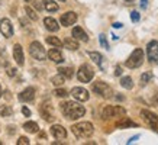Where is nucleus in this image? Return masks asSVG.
<instances>
[{
	"label": "nucleus",
	"instance_id": "30",
	"mask_svg": "<svg viewBox=\"0 0 158 145\" xmlns=\"http://www.w3.org/2000/svg\"><path fill=\"white\" fill-rule=\"evenodd\" d=\"M151 78H152V72H151V71L144 72V74L141 76V84H142V86H144V84H147Z\"/></svg>",
	"mask_w": 158,
	"mask_h": 145
},
{
	"label": "nucleus",
	"instance_id": "27",
	"mask_svg": "<svg viewBox=\"0 0 158 145\" xmlns=\"http://www.w3.org/2000/svg\"><path fill=\"white\" fill-rule=\"evenodd\" d=\"M47 42H48L49 45H52V47H57V48H60V47L64 45V42H61L57 36H47Z\"/></svg>",
	"mask_w": 158,
	"mask_h": 145
},
{
	"label": "nucleus",
	"instance_id": "18",
	"mask_svg": "<svg viewBox=\"0 0 158 145\" xmlns=\"http://www.w3.org/2000/svg\"><path fill=\"white\" fill-rule=\"evenodd\" d=\"M44 25H45V28L48 29V31H51V32H57L58 29H60V25H58V22L54 18H45L44 19Z\"/></svg>",
	"mask_w": 158,
	"mask_h": 145
},
{
	"label": "nucleus",
	"instance_id": "35",
	"mask_svg": "<svg viewBox=\"0 0 158 145\" xmlns=\"http://www.w3.org/2000/svg\"><path fill=\"white\" fill-rule=\"evenodd\" d=\"M131 19H132V22H138L139 20V13L138 12H132V13H131Z\"/></svg>",
	"mask_w": 158,
	"mask_h": 145
},
{
	"label": "nucleus",
	"instance_id": "47",
	"mask_svg": "<svg viewBox=\"0 0 158 145\" xmlns=\"http://www.w3.org/2000/svg\"><path fill=\"white\" fill-rule=\"evenodd\" d=\"M0 5H2V0H0Z\"/></svg>",
	"mask_w": 158,
	"mask_h": 145
},
{
	"label": "nucleus",
	"instance_id": "5",
	"mask_svg": "<svg viewBox=\"0 0 158 145\" xmlns=\"http://www.w3.org/2000/svg\"><path fill=\"white\" fill-rule=\"evenodd\" d=\"M91 90L96 93V94H99V96L105 97V99H109V97H112V94H113V92H112V87H110L109 84L103 83V81L93 83V84H91Z\"/></svg>",
	"mask_w": 158,
	"mask_h": 145
},
{
	"label": "nucleus",
	"instance_id": "15",
	"mask_svg": "<svg viewBox=\"0 0 158 145\" xmlns=\"http://www.w3.org/2000/svg\"><path fill=\"white\" fill-rule=\"evenodd\" d=\"M39 112H41V116H42L45 121H54L55 118H54V112H52V107L49 106V105H47V103H44L42 106H41V109H39Z\"/></svg>",
	"mask_w": 158,
	"mask_h": 145
},
{
	"label": "nucleus",
	"instance_id": "14",
	"mask_svg": "<svg viewBox=\"0 0 158 145\" xmlns=\"http://www.w3.org/2000/svg\"><path fill=\"white\" fill-rule=\"evenodd\" d=\"M51 134L55 139H65L67 138V130L61 125H52L51 126Z\"/></svg>",
	"mask_w": 158,
	"mask_h": 145
},
{
	"label": "nucleus",
	"instance_id": "23",
	"mask_svg": "<svg viewBox=\"0 0 158 145\" xmlns=\"http://www.w3.org/2000/svg\"><path fill=\"white\" fill-rule=\"evenodd\" d=\"M44 3V9L48 10V12H57L58 10V5L54 0H42Z\"/></svg>",
	"mask_w": 158,
	"mask_h": 145
},
{
	"label": "nucleus",
	"instance_id": "36",
	"mask_svg": "<svg viewBox=\"0 0 158 145\" xmlns=\"http://www.w3.org/2000/svg\"><path fill=\"white\" fill-rule=\"evenodd\" d=\"M16 71H18L16 68H7V76H9V77H15V76H16Z\"/></svg>",
	"mask_w": 158,
	"mask_h": 145
},
{
	"label": "nucleus",
	"instance_id": "9",
	"mask_svg": "<svg viewBox=\"0 0 158 145\" xmlns=\"http://www.w3.org/2000/svg\"><path fill=\"white\" fill-rule=\"evenodd\" d=\"M147 55L151 63L158 61V41H151L147 45Z\"/></svg>",
	"mask_w": 158,
	"mask_h": 145
},
{
	"label": "nucleus",
	"instance_id": "40",
	"mask_svg": "<svg viewBox=\"0 0 158 145\" xmlns=\"http://www.w3.org/2000/svg\"><path fill=\"white\" fill-rule=\"evenodd\" d=\"M35 7H36V9H38V10H41V9H42V7H44V3H42V5H41V3H36V2H35Z\"/></svg>",
	"mask_w": 158,
	"mask_h": 145
},
{
	"label": "nucleus",
	"instance_id": "13",
	"mask_svg": "<svg viewBox=\"0 0 158 145\" xmlns=\"http://www.w3.org/2000/svg\"><path fill=\"white\" fill-rule=\"evenodd\" d=\"M61 25L62 26H71L77 22V13L74 12H67V13H64L61 16Z\"/></svg>",
	"mask_w": 158,
	"mask_h": 145
},
{
	"label": "nucleus",
	"instance_id": "20",
	"mask_svg": "<svg viewBox=\"0 0 158 145\" xmlns=\"http://www.w3.org/2000/svg\"><path fill=\"white\" fill-rule=\"evenodd\" d=\"M89 57L94 61V63L99 65L100 68H105V64H103V55L100 52H96V51H90L89 52Z\"/></svg>",
	"mask_w": 158,
	"mask_h": 145
},
{
	"label": "nucleus",
	"instance_id": "7",
	"mask_svg": "<svg viewBox=\"0 0 158 145\" xmlns=\"http://www.w3.org/2000/svg\"><path fill=\"white\" fill-rule=\"evenodd\" d=\"M126 113L122 106H106L102 110V118L103 119H110V118H116V116H123Z\"/></svg>",
	"mask_w": 158,
	"mask_h": 145
},
{
	"label": "nucleus",
	"instance_id": "4",
	"mask_svg": "<svg viewBox=\"0 0 158 145\" xmlns=\"http://www.w3.org/2000/svg\"><path fill=\"white\" fill-rule=\"evenodd\" d=\"M29 54H31V57L38 60V61H44L47 58V55H48L45 48L42 47V44L38 42V41H34V42L29 45Z\"/></svg>",
	"mask_w": 158,
	"mask_h": 145
},
{
	"label": "nucleus",
	"instance_id": "44",
	"mask_svg": "<svg viewBox=\"0 0 158 145\" xmlns=\"http://www.w3.org/2000/svg\"><path fill=\"white\" fill-rule=\"evenodd\" d=\"M60 2H65V0H60Z\"/></svg>",
	"mask_w": 158,
	"mask_h": 145
},
{
	"label": "nucleus",
	"instance_id": "12",
	"mask_svg": "<svg viewBox=\"0 0 158 145\" xmlns=\"http://www.w3.org/2000/svg\"><path fill=\"white\" fill-rule=\"evenodd\" d=\"M35 99V89L34 87H26L23 92H20L19 94V100L25 102V103H29Z\"/></svg>",
	"mask_w": 158,
	"mask_h": 145
},
{
	"label": "nucleus",
	"instance_id": "17",
	"mask_svg": "<svg viewBox=\"0 0 158 145\" xmlns=\"http://www.w3.org/2000/svg\"><path fill=\"white\" fill-rule=\"evenodd\" d=\"M73 38H76L77 41H83V42H87V41H89L87 34L83 31V28H80V26H76V28L73 29Z\"/></svg>",
	"mask_w": 158,
	"mask_h": 145
},
{
	"label": "nucleus",
	"instance_id": "19",
	"mask_svg": "<svg viewBox=\"0 0 158 145\" xmlns=\"http://www.w3.org/2000/svg\"><path fill=\"white\" fill-rule=\"evenodd\" d=\"M48 57H49V60H52L54 63H57V64L64 61V57H62V54L60 52V49H49Z\"/></svg>",
	"mask_w": 158,
	"mask_h": 145
},
{
	"label": "nucleus",
	"instance_id": "46",
	"mask_svg": "<svg viewBox=\"0 0 158 145\" xmlns=\"http://www.w3.org/2000/svg\"><path fill=\"white\" fill-rule=\"evenodd\" d=\"M0 55H2V49H0Z\"/></svg>",
	"mask_w": 158,
	"mask_h": 145
},
{
	"label": "nucleus",
	"instance_id": "21",
	"mask_svg": "<svg viewBox=\"0 0 158 145\" xmlns=\"http://www.w3.org/2000/svg\"><path fill=\"white\" fill-rule=\"evenodd\" d=\"M64 47L67 49H71V51H77L78 49V42H77L76 38H65L64 39Z\"/></svg>",
	"mask_w": 158,
	"mask_h": 145
},
{
	"label": "nucleus",
	"instance_id": "39",
	"mask_svg": "<svg viewBox=\"0 0 158 145\" xmlns=\"http://www.w3.org/2000/svg\"><path fill=\"white\" fill-rule=\"evenodd\" d=\"M147 2H148V0H141V7H142V9L147 7Z\"/></svg>",
	"mask_w": 158,
	"mask_h": 145
},
{
	"label": "nucleus",
	"instance_id": "24",
	"mask_svg": "<svg viewBox=\"0 0 158 145\" xmlns=\"http://www.w3.org/2000/svg\"><path fill=\"white\" fill-rule=\"evenodd\" d=\"M58 72L62 74L65 78H73V76H74V70L70 67H60L58 68Z\"/></svg>",
	"mask_w": 158,
	"mask_h": 145
},
{
	"label": "nucleus",
	"instance_id": "29",
	"mask_svg": "<svg viewBox=\"0 0 158 145\" xmlns=\"http://www.w3.org/2000/svg\"><path fill=\"white\" fill-rule=\"evenodd\" d=\"M13 113V110H12V107L7 106V105H2L0 106V115L2 116H10Z\"/></svg>",
	"mask_w": 158,
	"mask_h": 145
},
{
	"label": "nucleus",
	"instance_id": "16",
	"mask_svg": "<svg viewBox=\"0 0 158 145\" xmlns=\"http://www.w3.org/2000/svg\"><path fill=\"white\" fill-rule=\"evenodd\" d=\"M13 58L18 63V65H23V49L19 44H16L13 47Z\"/></svg>",
	"mask_w": 158,
	"mask_h": 145
},
{
	"label": "nucleus",
	"instance_id": "25",
	"mask_svg": "<svg viewBox=\"0 0 158 145\" xmlns=\"http://www.w3.org/2000/svg\"><path fill=\"white\" fill-rule=\"evenodd\" d=\"M118 128H128V126H138L135 122H132L129 118H122V121H119L116 123Z\"/></svg>",
	"mask_w": 158,
	"mask_h": 145
},
{
	"label": "nucleus",
	"instance_id": "8",
	"mask_svg": "<svg viewBox=\"0 0 158 145\" xmlns=\"http://www.w3.org/2000/svg\"><path fill=\"white\" fill-rule=\"evenodd\" d=\"M141 116L145 119V122L149 125V128L158 134V116L149 110H141Z\"/></svg>",
	"mask_w": 158,
	"mask_h": 145
},
{
	"label": "nucleus",
	"instance_id": "11",
	"mask_svg": "<svg viewBox=\"0 0 158 145\" xmlns=\"http://www.w3.org/2000/svg\"><path fill=\"white\" fill-rule=\"evenodd\" d=\"M0 31H2L3 36L12 38L13 36V25H12V22L9 19H3L0 22Z\"/></svg>",
	"mask_w": 158,
	"mask_h": 145
},
{
	"label": "nucleus",
	"instance_id": "6",
	"mask_svg": "<svg viewBox=\"0 0 158 145\" xmlns=\"http://www.w3.org/2000/svg\"><path fill=\"white\" fill-rule=\"evenodd\" d=\"M93 76H94V71H93V68L89 64H83L81 67L78 68V71H77V78L81 83H90Z\"/></svg>",
	"mask_w": 158,
	"mask_h": 145
},
{
	"label": "nucleus",
	"instance_id": "34",
	"mask_svg": "<svg viewBox=\"0 0 158 145\" xmlns=\"http://www.w3.org/2000/svg\"><path fill=\"white\" fill-rule=\"evenodd\" d=\"M16 144H18V145H29V139L26 138V136H20L19 141H18Z\"/></svg>",
	"mask_w": 158,
	"mask_h": 145
},
{
	"label": "nucleus",
	"instance_id": "37",
	"mask_svg": "<svg viewBox=\"0 0 158 145\" xmlns=\"http://www.w3.org/2000/svg\"><path fill=\"white\" fill-rule=\"evenodd\" d=\"M22 113H23L25 116H31V110H29V109H28L26 106L22 107Z\"/></svg>",
	"mask_w": 158,
	"mask_h": 145
},
{
	"label": "nucleus",
	"instance_id": "1",
	"mask_svg": "<svg viewBox=\"0 0 158 145\" xmlns=\"http://www.w3.org/2000/svg\"><path fill=\"white\" fill-rule=\"evenodd\" d=\"M61 112L64 113V116H65L67 119L76 121L78 118L84 116L86 109H84V106H81L80 103H76V102H65V103L61 105Z\"/></svg>",
	"mask_w": 158,
	"mask_h": 145
},
{
	"label": "nucleus",
	"instance_id": "43",
	"mask_svg": "<svg viewBox=\"0 0 158 145\" xmlns=\"http://www.w3.org/2000/svg\"><path fill=\"white\" fill-rule=\"evenodd\" d=\"M125 2H134V0H125Z\"/></svg>",
	"mask_w": 158,
	"mask_h": 145
},
{
	"label": "nucleus",
	"instance_id": "26",
	"mask_svg": "<svg viewBox=\"0 0 158 145\" xmlns=\"http://www.w3.org/2000/svg\"><path fill=\"white\" fill-rule=\"evenodd\" d=\"M120 86L123 87V89H128V90H131L132 87H134V81H132V78L131 77H122L120 78Z\"/></svg>",
	"mask_w": 158,
	"mask_h": 145
},
{
	"label": "nucleus",
	"instance_id": "41",
	"mask_svg": "<svg viewBox=\"0 0 158 145\" xmlns=\"http://www.w3.org/2000/svg\"><path fill=\"white\" fill-rule=\"evenodd\" d=\"M152 103H155V105L158 103V94H155V97L152 99Z\"/></svg>",
	"mask_w": 158,
	"mask_h": 145
},
{
	"label": "nucleus",
	"instance_id": "22",
	"mask_svg": "<svg viewBox=\"0 0 158 145\" xmlns=\"http://www.w3.org/2000/svg\"><path fill=\"white\" fill-rule=\"evenodd\" d=\"M23 129L26 130V132H29V134H36L39 129V126L36 122H32V121H29V122H25L23 123Z\"/></svg>",
	"mask_w": 158,
	"mask_h": 145
},
{
	"label": "nucleus",
	"instance_id": "10",
	"mask_svg": "<svg viewBox=\"0 0 158 145\" xmlns=\"http://www.w3.org/2000/svg\"><path fill=\"white\" fill-rule=\"evenodd\" d=\"M71 96L78 102H87L90 99L89 92H87L86 89H83V87H74L71 90Z\"/></svg>",
	"mask_w": 158,
	"mask_h": 145
},
{
	"label": "nucleus",
	"instance_id": "33",
	"mask_svg": "<svg viewBox=\"0 0 158 145\" xmlns=\"http://www.w3.org/2000/svg\"><path fill=\"white\" fill-rule=\"evenodd\" d=\"M99 39H100V44H102V47L106 49H109V44H107V41H106V36L103 34L99 35Z\"/></svg>",
	"mask_w": 158,
	"mask_h": 145
},
{
	"label": "nucleus",
	"instance_id": "31",
	"mask_svg": "<svg viewBox=\"0 0 158 145\" xmlns=\"http://www.w3.org/2000/svg\"><path fill=\"white\" fill-rule=\"evenodd\" d=\"M25 12H26V14H28V16H29V18H31L32 20H38V14L35 13V10L31 9L29 6H26V7H25Z\"/></svg>",
	"mask_w": 158,
	"mask_h": 145
},
{
	"label": "nucleus",
	"instance_id": "2",
	"mask_svg": "<svg viewBox=\"0 0 158 145\" xmlns=\"http://www.w3.org/2000/svg\"><path fill=\"white\" fill-rule=\"evenodd\" d=\"M71 130L77 138H89L93 135L94 128L90 122H78V123L71 126Z\"/></svg>",
	"mask_w": 158,
	"mask_h": 145
},
{
	"label": "nucleus",
	"instance_id": "38",
	"mask_svg": "<svg viewBox=\"0 0 158 145\" xmlns=\"http://www.w3.org/2000/svg\"><path fill=\"white\" fill-rule=\"evenodd\" d=\"M122 74V68L120 67H116V70H115V76H120Z\"/></svg>",
	"mask_w": 158,
	"mask_h": 145
},
{
	"label": "nucleus",
	"instance_id": "32",
	"mask_svg": "<svg viewBox=\"0 0 158 145\" xmlns=\"http://www.w3.org/2000/svg\"><path fill=\"white\" fill-rule=\"evenodd\" d=\"M54 94H55L57 97H67L68 92L67 90H64V89H57V90H54Z\"/></svg>",
	"mask_w": 158,
	"mask_h": 145
},
{
	"label": "nucleus",
	"instance_id": "28",
	"mask_svg": "<svg viewBox=\"0 0 158 145\" xmlns=\"http://www.w3.org/2000/svg\"><path fill=\"white\" fill-rule=\"evenodd\" d=\"M64 76H62V74H60V72H58L57 76H54L52 78H51V83H52L54 86H62V84H64Z\"/></svg>",
	"mask_w": 158,
	"mask_h": 145
},
{
	"label": "nucleus",
	"instance_id": "42",
	"mask_svg": "<svg viewBox=\"0 0 158 145\" xmlns=\"http://www.w3.org/2000/svg\"><path fill=\"white\" fill-rule=\"evenodd\" d=\"M113 28H122V23H113Z\"/></svg>",
	"mask_w": 158,
	"mask_h": 145
},
{
	"label": "nucleus",
	"instance_id": "3",
	"mask_svg": "<svg viewBox=\"0 0 158 145\" xmlns=\"http://www.w3.org/2000/svg\"><path fill=\"white\" fill-rule=\"evenodd\" d=\"M142 63H144V51L141 48H136L134 52L129 55V58L126 60L125 65L128 68H138L142 65Z\"/></svg>",
	"mask_w": 158,
	"mask_h": 145
},
{
	"label": "nucleus",
	"instance_id": "45",
	"mask_svg": "<svg viewBox=\"0 0 158 145\" xmlns=\"http://www.w3.org/2000/svg\"><path fill=\"white\" fill-rule=\"evenodd\" d=\"M25 2H31V0H25Z\"/></svg>",
	"mask_w": 158,
	"mask_h": 145
}]
</instances>
